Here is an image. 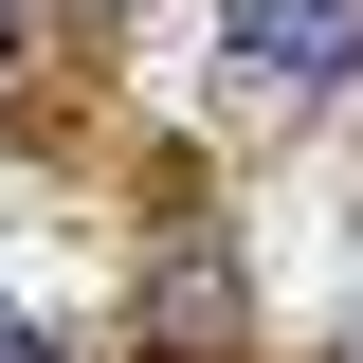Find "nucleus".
I'll return each mask as SVG.
<instances>
[{
	"label": "nucleus",
	"instance_id": "1",
	"mask_svg": "<svg viewBox=\"0 0 363 363\" xmlns=\"http://www.w3.org/2000/svg\"><path fill=\"white\" fill-rule=\"evenodd\" d=\"M218 55L291 73V91H345L363 73V0H218Z\"/></svg>",
	"mask_w": 363,
	"mask_h": 363
},
{
	"label": "nucleus",
	"instance_id": "2",
	"mask_svg": "<svg viewBox=\"0 0 363 363\" xmlns=\"http://www.w3.org/2000/svg\"><path fill=\"white\" fill-rule=\"evenodd\" d=\"M0 363H55V345H37V327H18V309H0Z\"/></svg>",
	"mask_w": 363,
	"mask_h": 363
}]
</instances>
